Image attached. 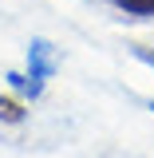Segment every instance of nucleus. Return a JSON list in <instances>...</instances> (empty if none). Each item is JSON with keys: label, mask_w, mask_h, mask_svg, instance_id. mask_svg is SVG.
I'll return each instance as SVG.
<instances>
[{"label": "nucleus", "mask_w": 154, "mask_h": 158, "mask_svg": "<svg viewBox=\"0 0 154 158\" xmlns=\"http://www.w3.org/2000/svg\"><path fill=\"white\" fill-rule=\"evenodd\" d=\"M28 118V107H24V99L16 95H0V123H8V127H16Z\"/></svg>", "instance_id": "nucleus-3"}, {"label": "nucleus", "mask_w": 154, "mask_h": 158, "mask_svg": "<svg viewBox=\"0 0 154 158\" xmlns=\"http://www.w3.org/2000/svg\"><path fill=\"white\" fill-rule=\"evenodd\" d=\"M135 59L138 63H146L154 71V40H146V44H135Z\"/></svg>", "instance_id": "nucleus-4"}, {"label": "nucleus", "mask_w": 154, "mask_h": 158, "mask_svg": "<svg viewBox=\"0 0 154 158\" xmlns=\"http://www.w3.org/2000/svg\"><path fill=\"white\" fill-rule=\"evenodd\" d=\"M150 111H154V103H150Z\"/></svg>", "instance_id": "nucleus-5"}, {"label": "nucleus", "mask_w": 154, "mask_h": 158, "mask_svg": "<svg viewBox=\"0 0 154 158\" xmlns=\"http://www.w3.org/2000/svg\"><path fill=\"white\" fill-rule=\"evenodd\" d=\"M56 67H59L56 48H52L48 40H32V48H28V75H8V83H12V91L36 99L40 91H44V83L56 75Z\"/></svg>", "instance_id": "nucleus-1"}, {"label": "nucleus", "mask_w": 154, "mask_h": 158, "mask_svg": "<svg viewBox=\"0 0 154 158\" xmlns=\"http://www.w3.org/2000/svg\"><path fill=\"white\" fill-rule=\"evenodd\" d=\"M111 8L131 20H154V0H111Z\"/></svg>", "instance_id": "nucleus-2"}]
</instances>
